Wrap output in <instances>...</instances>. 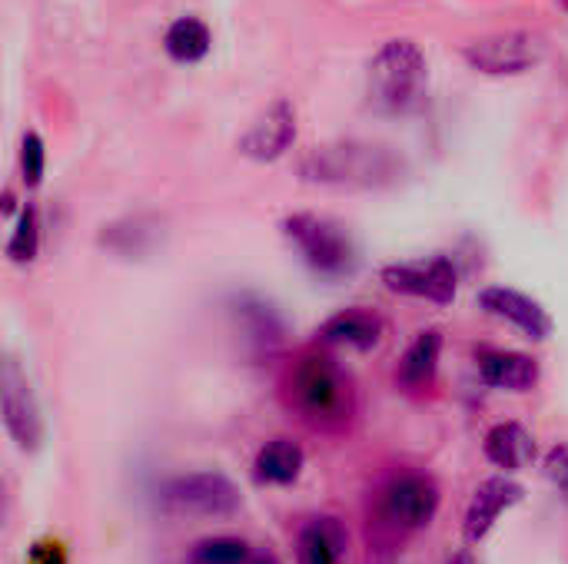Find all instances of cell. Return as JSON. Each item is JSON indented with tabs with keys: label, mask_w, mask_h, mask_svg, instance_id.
Returning <instances> with one entry per match:
<instances>
[{
	"label": "cell",
	"mask_w": 568,
	"mask_h": 564,
	"mask_svg": "<svg viewBox=\"0 0 568 564\" xmlns=\"http://www.w3.org/2000/svg\"><path fill=\"white\" fill-rule=\"evenodd\" d=\"M290 402L316 429H336L353 416V386L346 372L323 352H306L290 369Z\"/></svg>",
	"instance_id": "cell-1"
},
{
	"label": "cell",
	"mask_w": 568,
	"mask_h": 564,
	"mask_svg": "<svg viewBox=\"0 0 568 564\" xmlns=\"http://www.w3.org/2000/svg\"><path fill=\"white\" fill-rule=\"evenodd\" d=\"M426 57L413 40H389L369 60L366 93L379 113H406L426 93Z\"/></svg>",
	"instance_id": "cell-2"
},
{
	"label": "cell",
	"mask_w": 568,
	"mask_h": 564,
	"mask_svg": "<svg viewBox=\"0 0 568 564\" xmlns=\"http://www.w3.org/2000/svg\"><path fill=\"white\" fill-rule=\"evenodd\" d=\"M283 233L313 273L346 276L356 269V246L336 219L316 213H296L283 219Z\"/></svg>",
	"instance_id": "cell-3"
},
{
	"label": "cell",
	"mask_w": 568,
	"mask_h": 564,
	"mask_svg": "<svg viewBox=\"0 0 568 564\" xmlns=\"http://www.w3.org/2000/svg\"><path fill=\"white\" fill-rule=\"evenodd\" d=\"M163 505L176 515H203V519H230L240 512V489L220 472H190L163 489Z\"/></svg>",
	"instance_id": "cell-4"
},
{
	"label": "cell",
	"mask_w": 568,
	"mask_h": 564,
	"mask_svg": "<svg viewBox=\"0 0 568 564\" xmlns=\"http://www.w3.org/2000/svg\"><path fill=\"white\" fill-rule=\"evenodd\" d=\"M379 519L386 529L406 535V532H419L426 525H433L436 512H439V485L429 475L419 472H406L396 475L383 492H379Z\"/></svg>",
	"instance_id": "cell-5"
},
{
	"label": "cell",
	"mask_w": 568,
	"mask_h": 564,
	"mask_svg": "<svg viewBox=\"0 0 568 564\" xmlns=\"http://www.w3.org/2000/svg\"><path fill=\"white\" fill-rule=\"evenodd\" d=\"M0 406H3V429L13 439V445L27 455L40 452L43 435H47L40 402L33 396L27 372L13 359H7L0 369Z\"/></svg>",
	"instance_id": "cell-6"
},
{
	"label": "cell",
	"mask_w": 568,
	"mask_h": 564,
	"mask_svg": "<svg viewBox=\"0 0 568 564\" xmlns=\"http://www.w3.org/2000/svg\"><path fill=\"white\" fill-rule=\"evenodd\" d=\"M463 57L483 73H526L546 57V40L532 30H506L469 43Z\"/></svg>",
	"instance_id": "cell-7"
},
{
	"label": "cell",
	"mask_w": 568,
	"mask_h": 564,
	"mask_svg": "<svg viewBox=\"0 0 568 564\" xmlns=\"http://www.w3.org/2000/svg\"><path fill=\"white\" fill-rule=\"evenodd\" d=\"M383 283L389 293L429 299L436 306H449L459 289V273L449 256H433L429 263H393L383 269Z\"/></svg>",
	"instance_id": "cell-8"
},
{
	"label": "cell",
	"mask_w": 568,
	"mask_h": 564,
	"mask_svg": "<svg viewBox=\"0 0 568 564\" xmlns=\"http://www.w3.org/2000/svg\"><path fill=\"white\" fill-rule=\"evenodd\" d=\"M293 140H296V110L286 100H276L240 136V153L250 160L270 163V160H280L293 146Z\"/></svg>",
	"instance_id": "cell-9"
},
{
	"label": "cell",
	"mask_w": 568,
	"mask_h": 564,
	"mask_svg": "<svg viewBox=\"0 0 568 564\" xmlns=\"http://www.w3.org/2000/svg\"><path fill=\"white\" fill-rule=\"evenodd\" d=\"M526 499V489L506 475H493L486 479L476 492H473V502L466 509V522H463V532H466V542H483L493 525L499 522L503 512H509L513 505H519Z\"/></svg>",
	"instance_id": "cell-10"
},
{
	"label": "cell",
	"mask_w": 568,
	"mask_h": 564,
	"mask_svg": "<svg viewBox=\"0 0 568 564\" xmlns=\"http://www.w3.org/2000/svg\"><path fill=\"white\" fill-rule=\"evenodd\" d=\"M479 306H483L489 316L513 322L516 329H523V332H526L529 339H536V342L549 339V332H552V316H549L532 296H526V293H519V289L489 286V289L479 293Z\"/></svg>",
	"instance_id": "cell-11"
},
{
	"label": "cell",
	"mask_w": 568,
	"mask_h": 564,
	"mask_svg": "<svg viewBox=\"0 0 568 564\" xmlns=\"http://www.w3.org/2000/svg\"><path fill=\"white\" fill-rule=\"evenodd\" d=\"M303 173L310 180H323V183H373L379 173L376 166V153L369 146L356 150V146H326L320 153H313L303 166Z\"/></svg>",
	"instance_id": "cell-12"
},
{
	"label": "cell",
	"mask_w": 568,
	"mask_h": 564,
	"mask_svg": "<svg viewBox=\"0 0 568 564\" xmlns=\"http://www.w3.org/2000/svg\"><path fill=\"white\" fill-rule=\"evenodd\" d=\"M379 336H383V319L369 309H343L336 316H329L323 326H320V342L326 346H346V349H356V352H369L379 346Z\"/></svg>",
	"instance_id": "cell-13"
},
{
	"label": "cell",
	"mask_w": 568,
	"mask_h": 564,
	"mask_svg": "<svg viewBox=\"0 0 568 564\" xmlns=\"http://www.w3.org/2000/svg\"><path fill=\"white\" fill-rule=\"evenodd\" d=\"M349 552V535L346 525L333 515H320L303 525L300 542H296V558L300 564H343Z\"/></svg>",
	"instance_id": "cell-14"
},
{
	"label": "cell",
	"mask_w": 568,
	"mask_h": 564,
	"mask_svg": "<svg viewBox=\"0 0 568 564\" xmlns=\"http://www.w3.org/2000/svg\"><path fill=\"white\" fill-rule=\"evenodd\" d=\"M479 379L493 389L506 392H529L539 382V366L526 352H483L479 356Z\"/></svg>",
	"instance_id": "cell-15"
},
{
	"label": "cell",
	"mask_w": 568,
	"mask_h": 564,
	"mask_svg": "<svg viewBox=\"0 0 568 564\" xmlns=\"http://www.w3.org/2000/svg\"><path fill=\"white\" fill-rule=\"evenodd\" d=\"M439 356H443V332L439 329H423L413 339V346L406 349V356L399 359L396 382L406 392H419V389L433 386L436 369H439Z\"/></svg>",
	"instance_id": "cell-16"
},
{
	"label": "cell",
	"mask_w": 568,
	"mask_h": 564,
	"mask_svg": "<svg viewBox=\"0 0 568 564\" xmlns=\"http://www.w3.org/2000/svg\"><path fill=\"white\" fill-rule=\"evenodd\" d=\"M486 459L506 472H519L536 459V442L519 422H499L486 435Z\"/></svg>",
	"instance_id": "cell-17"
},
{
	"label": "cell",
	"mask_w": 568,
	"mask_h": 564,
	"mask_svg": "<svg viewBox=\"0 0 568 564\" xmlns=\"http://www.w3.org/2000/svg\"><path fill=\"white\" fill-rule=\"evenodd\" d=\"M306 465V455L296 442L290 439H273L256 452L253 475L260 485H293Z\"/></svg>",
	"instance_id": "cell-18"
},
{
	"label": "cell",
	"mask_w": 568,
	"mask_h": 564,
	"mask_svg": "<svg viewBox=\"0 0 568 564\" xmlns=\"http://www.w3.org/2000/svg\"><path fill=\"white\" fill-rule=\"evenodd\" d=\"M210 27L200 20V17H180L170 23L166 37H163V47L166 53L176 60V63H196L210 53Z\"/></svg>",
	"instance_id": "cell-19"
},
{
	"label": "cell",
	"mask_w": 568,
	"mask_h": 564,
	"mask_svg": "<svg viewBox=\"0 0 568 564\" xmlns=\"http://www.w3.org/2000/svg\"><path fill=\"white\" fill-rule=\"evenodd\" d=\"M253 552L243 539H203L186 552V564H250Z\"/></svg>",
	"instance_id": "cell-20"
},
{
	"label": "cell",
	"mask_w": 568,
	"mask_h": 564,
	"mask_svg": "<svg viewBox=\"0 0 568 564\" xmlns=\"http://www.w3.org/2000/svg\"><path fill=\"white\" fill-rule=\"evenodd\" d=\"M37 246H40V226H37V209L27 206L17 219V229L7 243V256L13 263H33L37 256Z\"/></svg>",
	"instance_id": "cell-21"
},
{
	"label": "cell",
	"mask_w": 568,
	"mask_h": 564,
	"mask_svg": "<svg viewBox=\"0 0 568 564\" xmlns=\"http://www.w3.org/2000/svg\"><path fill=\"white\" fill-rule=\"evenodd\" d=\"M43 140L37 133H27L23 136V146H20V170H23V183L27 186H37L43 180Z\"/></svg>",
	"instance_id": "cell-22"
},
{
	"label": "cell",
	"mask_w": 568,
	"mask_h": 564,
	"mask_svg": "<svg viewBox=\"0 0 568 564\" xmlns=\"http://www.w3.org/2000/svg\"><path fill=\"white\" fill-rule=\"evenodd\" d=\"M546 475L562 492V499H568V445H556L546 455Z\"/></svg>",
	"instance_id": "cell-23"
},
{
	"label": "cell",
	"mask_w": 568,
	"mask_h": 564,
	"mask_svg": "<svg viewBox=\"0 0 568 564\" xmlns=\"http://www.w3.org/2000/svg\"><path fill=\"white\" fill-rule=\"evenodd\" d=\"M27 564H67L60 542H37L27 555Z\"/></svg>",
	"instance_id": "cell-24"
},
{
	"label": "cell",
	"mask_w": 568,
	"mask_h": 564,
	"mask_svg": "<svg viewBox=\"0 0 568 564\" xmlns=\"http://www.w3.org/2000/svg\"><path fill=\"white\" fill-rule=\"evenodd\" d=\"M250 564H283L276 555H270V552H256L253 558H250Z\"/></svg>",
	"instance_id": "cell-25"
},
{
	"label": "cell",
	"mask_w": 568,
	"mask_h": 564,
	"mask_svg": "<svg viewBox=\"0 0 568 564\" xmlns=\"http://www.w3.org/2000/svg\"><path fill=\"white\" fill-rule=\"evenodd\" d=\"M449 564H479V562H476L469 552H459V555H453V558H449Z\"/></svg>",
	"instance_id": "cell-26"
}]
</instances>
